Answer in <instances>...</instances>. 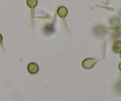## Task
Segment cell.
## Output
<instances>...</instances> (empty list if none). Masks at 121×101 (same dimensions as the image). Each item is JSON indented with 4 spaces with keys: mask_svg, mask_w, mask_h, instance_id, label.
Instances as JSON below:
<instances>
[{
    "mask_svg": "<svg viewBox=\"0 0 121 101\" xmlns=\"http://www.w3.org/2000/svg\"><path fill=\"white\" fill-rule=\"evenodd\" d=\"M26 4L30 8H35L37 5V0H27Z\"/></svg>",
    "mask_w": 121,
    "mask_h": 101,
    "instance_id": "cell-5",
    "label": "cell"
},
{
    "mask_svg": "<svg viewBox=\"0 0 121 101\" xmlns=\"http://www.w3.org/2000/svg\"><path fill=\"white\" fill-rule=\"evenodd\" d=\"M2 42V37L1 34H0V43H1Z\"/></svg>",
    "mask_w": 121,
    "mask_h": 101,
    "instance_id": "cell-6",
    "label": "cell"
},
{
    "mask_svg": "<svg viewBox=\"0 0 121 101\" xmlns=\"http://www.w3.org/2000/svg\"><path fill=\"white\" fill-rule=\"evenodd\" d=\"M120 57H121V52H120Z\"/></svg>",
    "mask_w": 121,
    "mask_h": 101,
    "instance_id": "cell-8",
    "label": "cell"
},
{
    "mask_svg": "<svg viewBox=\"0 0 121 101\" xmlns=\"http://www.w3.org/2000/svg\"><path fill=\"white\" fill-rule=\"evenodd\" d=\"M57 12H58V14L60 18H64V17H66L67 14V8H65V7L60 6L58 9Z\"/></svg>",
    "mask_w": 121,
    "mask_h": 101,
    "instance_id": "cell-4",
    "label": "cell"
},
{
    "mask_svg": "<svg viewBox=\"0 0 121 101\" xmlns=\"http://www.w3.org/2000/svg\"><path fill=\"white\" fill-rule=\"evenodd\" d=\"M118 68H119V69L121 71V62H120L119 63V65H118Z\"/></svg>",
    "mask_w": 121,
    "mask_h": 101,
    "instance_id": "cell-7",
    "label": "cell"
},
{
    "mask_svg": "<svg viewBox=\"0 0 121 101\" xmlns=\"http://www.w3.org/2000/svg\"><path fill=\"white\" fill-rule=\"evenodd\" d=\"M27 70L30 74H36L39 71V66L35 62H30L27 65Z\"/></svg>",
    "mask_w": 121,
    "mask_h": 101,
    "instance_id": "cell-2",
    "label": "cell"
},
{
    "mask_svg": "<svg viewBox=\"0 0 121 101\" xmlns=\"http://www.w3.org/2000/svg\"><path fill=\"white\" fill-rule=\"evenodd\" d=\"M98 61V59H93V58H87L82 61V66L86 69H90L95 65V63Z\"/></svg>",
    "mask_w": 121,
    "mask_h": 101,
    "instance_id": "cell-1",
    "label": "cell"
},
{
    "mask_svg": "<svg viewBox=\"0 0 121 101\" xmlns=\"http://www.w3.org/2000/svg\"><path fill=\"white\" fill-rule=\"evenodd\" d=\"M113 51L115 53H119L121 52V40H117L115 41L113 44Z\"/></svg>",
    "mask_w": 121,
    "mask_h": 101,
    "instance_id": "cell-3",
    "label": "cell"
}]
</instances>
